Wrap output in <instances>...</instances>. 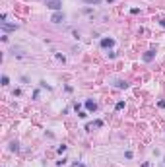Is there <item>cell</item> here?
<instances>
[{
	"label": "cell",
	"instance_id": "cell-1",
	"mask_svg": "<svg viewBox=\"0 0 165 167\" xmlns=\"http://www.w3.org/2000/svg\"><path fill=\"white\" fill-rule=\"evenodd\" d=\"M47 6L53 8V10H58L62 6V2H60V0H47Z\"/></svg>",
	"mask_w": 165,
	"mask_h": 167
},
{
	"label": "cell",
	"instance_id": "cell-2",
	"mask_svg": "<svg viewBox=\"0 0 165 167\" xmlns=\"http://www.w3.org/2000/svg\"><path fill=\"white\" fill-rule=\"evenodd\" d=\"M111 45H113L111 39H105V41H103V47H111Z\"/></svg>",
	"mask_w": 165,
	"mask_h": 167
},
{
	"label": "cell",
	"instance_id": "cell-3",
	"mask_svg": "<svg viewBox=\"0 0 165 167\" xmlns=\"http://www.w3.org/2000/svg\"><path fill=\"white\" fill-rule=\"evenodd\" d=\"M60 20H62L60 14H54V16H53V21H60Z\"/></svg>",
	"mask_w": 165,
	"mask_h": 167
},
{
	"label": "cell",
	"instance_id": "cell-4",
	"mask_svg": "<svg viewBox=\"0 0 165 167\" xmlns=\"http://www.w3.org/2000/svg\"><path fill=\"white\" fill-rule=\"evenodd\" d=\"M86 105H87V109H93V111H95V103H91V101H87V103H86Z\"/></svg>",
	"mask_w": 165,
	"mask_h": 167
},
{
	"label": "cell",
	"instance_id": "cell-5",
	"mask_svg": "<svg viewBox=\"0 0 165 167\" xmlns=\"http://www.w3.org/2000/svg\"><path fill=\"white\" fill-rule=\"evenodd\" d=\"M84 2H87V4H99V0H84Z\"/></svg>",
	"mask_w": 165,
	"mask_h": 167
}]
</instances>
